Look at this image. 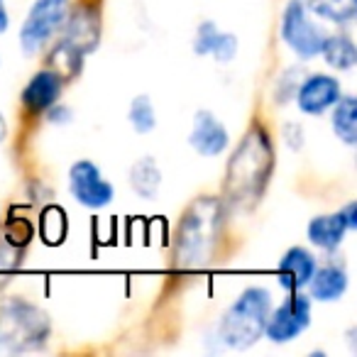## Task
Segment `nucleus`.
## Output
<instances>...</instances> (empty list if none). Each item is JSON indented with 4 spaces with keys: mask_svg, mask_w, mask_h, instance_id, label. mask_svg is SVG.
I'll return each mask as SVG.
<instances>
[{
    "mask_svg": "<svg viewBox=\"0 0 357 357\" xmlns=\"http://www.w3.org/2000/svg\"><path fill=\"white\" fill-rule=\"evenodd\" d=\"M274 169V144L262 125H252L233 152L225 172V204L233 211H250L269 184Z\"/></svg>",
    "mask_w": 357,
    "mask_h": 357,
    "instance_id": "f257e3e1",
    "label": "nucleus"
},
{
    "mask_svg": "<svg viewBox=\"0 0 357 357\" xmlns=\"http://www.w3.org/2000/svg\"><path fill=\"white\" fill-rule=\"evenodd\" d=\"M220 228V204L215 199H199L189 206L176 235V259L184 269L208 264Z\"/></svg>",
    "mask_w": 357,
    "mask_h": 357,
    "instance_id": "f03ea898",
    "label": "nucleus"
},
{
    "mask_svg": "<svg viewBox=\"0 0 357 357\" xmlns=\"http://www.w3.org/2000/svg\"><path fill=\"white\" fill-rule=\"evenodd\" d=\"M272 294L264 287H248L218 323V340L233 350H248L264 335Z\"/></svg>",
    "mask_w": 357,
    "mask_h": 357,
    "instance_id": "7ed1b4c3",
    "label": "nucleus"
},
{
    "mask_svg": "<svg viewBox=\"0 0 357 357\" xmlns=\"http://www.w3.org/2000/svg\"><path fill=\"white\" fill-rule=\"evenodd\" d=\"M50 328V316L35 303L10 298L0 306V347L3 350H35L47 342Z\"/></svg>",
    "mask_w": 357,
    "mask_h": 357,
    "instance_id": "20e7f679",
    "label": "nucleus"
},
{
    "mask_svg": "<svg viewBox=\"0 0 357 357\" xmlns=\"http://www.w3.org/2000/svg\"><path fill=\"white\" fill-rule=\"evenodd\" d=\"M66 15H69V0H35L20 27L22 52L37 54L64 27Z\"/></svg>",
    "mask_w": 357,
    "mask_h": 357,
    "instance_id": "39448f33",
    "label": "nucleus"
},
{
    "mask_svg": "<svg viewBox=\"0 0 357 357\" xmlns=\"http://www.w3.org/2000/svg\"><path fill=\"white\" fill-rule=\"evenodd\" d=\"M282 40L289 50L296 52L301 59H313L321 54L326 32L308 17V6L303 0H289L282 15Z\"/></svg>",
    "mask_w": 357,
    "mask_h": 357,
    "instance_id": "423d86ee",
    "label": "nucleus"
},
{
    "mask_svg": "<svg viewBox=\"0 0 357 357\" xmlns=\"http://www.w3.org/2000/svg\"><path fill=\"white\" fill-rule=\"evenodd\" d=\"M311 326V298L301 291H289V296L269 311L264 335L277 345L291 342Z\"/></svg>",
    "mask_w": 357,
    "mask_h": 357,
    "instance_id": "0eeeda50",
    "label": "nucleus"
},
{
    "mask_svg": "<svg viewBox=\"0 0 357 357\" xmlns=\"http://www.w3.org/2000/svg\"><path fill=\"white\" fill-rule=\"evenodd\" d=\"M69 189L86 208H105L113 204L115 189L91 159H79L69 169Z\"/></svg>",
    "mask_w": 357,
    "mask_h": 357,
    "instance_id": "6e6552de",
    "label": "nucleus"
},
{
    "mask_svg": "<svg viewBox=\"0 0 357 357\" xmlns=\"http://www.w3.org/2000/svg\"><path fill=\"white\" fill-rule=\"evenodd\" d=\"M342 96L337 79L328 74H313L303 79L296 89V103L306 115H323L335 105V100Z\"/></svg>",
    "mask_w": 357,
    "mask_h": 357,
    "instance_id": "1a4fd4ad",
    "label": "nucleus"
},
{
    "mask_svg": "<svg viewBox=\"0 0 357 357\" xmlns=\"http://www.w3.org/2000/svg\"><path fill=\"white\" fill-rule=\"evenodd\" d=\"M66 25V35H64V42L76 50L81 56H86L89 52H93L100 42V17H98V10L89 6H81L76 8L71 15H66L64 20Z\"/></svg>",
    "mask_w": 357,
    "mask_h": 357,
    "instance_id": "9d476101",
    "label": "nucleus"
},
{
    "mask_svg": "<svg viewBox=\"0 0 357 357\" xmlns=\"http://www.w3.org/2000/svg\"><path fill=\"white\" fill-rule=\"evenodd\" d=\"M189 142L201 157H218L230 142V135L225 125L215 118L211 110H199L194 115V125H191Z\"/></svg>",
    "mask_w": 357,
    "mask_h": 357,
    "instance_id": "9b49d317",
    "label": "nucleus"
},
{
    "mask_svg": "<svg viewBox=\"0 0 357 357\" xmlns=\"http://www.w3.org/2000/svg\"><path fill=\"white\" fill-rule=\"evenodd\" d=\"M64 91V76L54 69H42L30 79V84L22 91V103L32 113H47L59 100Z\"/></svg>",
    "mask_w": 357,
    "mask_h": 357,
    "instance_id": "f8f14e48",
    "label": "nucleus"
},
{
    "mask_svg": "<svg viewBox=\"0 0 357 357\" xmlns=\"http://www.w3.org/2000/svg\"><path fill=\"white\" fill-rule=\"evenodd\" d=\"M318 262L306 248H291L284 252L277 267V279L287 291H301L311 282Z\"/></svg>",
    "mask_w": 357,
    "mask_h": 357,
    "instance_id": "ddd939ff",
    "label": "nucleus"
},
{
    "mask_svg": "<svg viewBox=\"0 0 357 357\" xmlns=\"http://www.w3.org/2000/svg\"><path fill=\"white\" fill-rule=\"evenodd\" d=\"M194 52L199 56H213L220 64H230L238 54V37L218 30L215 22H201L194 37Z\"/></svg>",
    "mask_w": 357,
    "mask_h": 357,
    "instance_id": "4468645a",
    "label": "nucleus"
},
{
    "mask_svg": "<svg viewBox=\"0 0 357 357\" xmlns=\"http://www.w3.org/2000/svg\"><path fill=\"white\" fill-rule=\"evenodd\" d=\"M306 287L311 289V298H316V301H337L347 291V272L340 264H323V267H316V272H313L311 282Z\"/></svg>",
    "mask_w": 357,
    "mask_h": 357,
    "instance_id": "2eb2a0df",
    "label": "nucleus"
},
{
    "mask_svg": "<svg viewBox=\"0 0 357 357\" xmlns=\"http://www.w3.org/2000/svg\"><path fill=\"white\" fill-rule=\"evenodd\" d=\"M347 223L345 218L340 215V211L337 213H328V215H318V218H313L311 223H308V240H311V245H316V248L321 250H337L342 243V238H345L347 233Z\"/></svg>",
    "mask_w": 357,
    "mask_h": 357,
    "instance_id": "dca6fc26",
    "label": "nucleus"
},
{
    "mask_svg": "<svg viewBox=\"0 0 357 357\" xmlns=\"http://www.w3.org/2000/svg\"><path fill=\"white\" fill-rule=\"evenodd\" d=\"M130 186L139 199H154L162 189V172L152 157H142L130 169Z\"/></svg>",
    "mask_w": 357,
    "mask_h": 357,
    "instance_id": "f3484780",
    "label": "nucleus"
},
{
    "mask_svg": "<svg viewBox=\"0 0 357 357\" xmlns=\"http://www.w3.org/2000/svg\"><path fill=\"white\" fill-rule=\"evenodd\" d=\"M323 59L337 71H350L357 64V50L347 35H326L321 47Z\"/></svg>",
    "mask_w": 357,
    "mask_h": 357,
    "instance_id": "a211bd4d",
    "label": "nucleus"
},
{
    "mask_svg": "<svg viewBox=\"0 0 357 357\" xmlns=\"http://www.w3.org/2000/svg\"><path fill=\"white\" fill-rule=\"evenodd\" d=\"M333 132L345 144L357 142V100L352 96H340L333 105Z\"/></svg>",
    "mask_w": 357,
    "mask_h": 357,
    "instance_id": "6ab92c4d",
    "label": "nucleus"
},
{
    "mask_svg": "<svg viewBox=\"0 0 357 357\" xmlns=\"http://www.w3.org/2000/svg\"><path fill=\"white\" fill-rule=\"evenodd\" d=\"M306 6L318 17L337 22V25L350 22L357 13V0H308Z\"/></svg>",
    "mask_w": 357,
    "mask_h": 357,
    "instance_id": "aec40b11",
    "label": "nucleus"
},
{
    "mask_svg": "<svg viewBox=\"0 0 357 357\" xmlns=\"http://www.w3.org/2000/svg\"><path fill=\"white\" fill-rule=\"evenodd\" d=\"M130 123H132L135 132L147 135L157 128V110H154L149 96H137V98L130 103V113H128Z\"/></svg>",
    "mask_w": 357,
    "mask_h": 357,
    "instance_id": "412c9836",
    "label": "nucleus"
},
{
    "mask_svg": "<svg viewBox=\"0 0 357 357\" xmlns=\"http://www.w3.org/2000/svg\"><path fill=\"white\" fill-rule=\"evenodd\" d=\"M340 215L345 218L347 228H350V230L357 228V206H355V201H350L345 208H340Z\"/></svg>",
    "mask_w": 357,
    "mask_h": 357,
    "instance_id": "4be33fe9",
    "label": "nucleus"
},
{
    "mask_svg": "<svg viewBox=\"0 0 357 357\" xmlns=\"http://www.w3.org/2000/svg\"><path fill=\"white\" fill-rule=\"evenodd\" d=\"M10 25V17H8V10H6V0H0V35L8 30Z\"/></svg>",
    "mask_w": 357,
    "mask_h": 357,
    "instance_id": "5701e85b",
    "label": "nucleus"
},
{
    "mask_svg": "<svg viewBox=\"0 0 357 357\" xmlns=\"http://www.w3.org/2000/svg\"><path fill=\"white\" fill-rule=\"evenodd\" d=\"M6 135H8V123H6V115L0 113V142L6 139Z\"/></svg>",
    "mask_w": 357,
    "mask_h": 357,
    "instance_id": "b1692460",
    "label": "nucleus"
}]
</instances>
